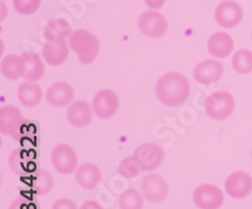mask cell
<instances>
[{"label":"cell","mask_w":252,"mask_h":209,"mask_svg":"<svg viewBox=\"0 0 252 209\" xmlns=\"http://www.w3.org/2000/svg\"><path fill=\"white\" fill-rule=\"evenodd\" d=\"M69 56V46L67 42L58 44H44L43 57L51 66H61L67 60Z\"/></svg>","instance_id":"cell-22"},{"label":"cell","mask_w":252,"mask_h":209,"mask_svg":"<svg viewBox=\"0 0 252 209\" xmlns=\"http://www.w3.org/2000/svg\"><path fill=\"white\" fill-rule=\"evenodd\" d=\"M232 67L240 75H247L252 72V51L240 49L232 57Z\"/></svg>","instance_id":"cell-25"},{"label":"cell","mask_w":252,"mask_h":209,"mask_svg":"<svg viewBox=\"0 0 252 209\" xmlns=\"http://www.w3.org/2000/svg\"><path fill=\"white\" fill-rule=\"evenodd\" d=\"M69 48L77 53L81 63H92L98 56L100 42L97 37L86 29H77L69 37Z\"/></svg>","instance_id":"cell-2"},{"label":"cell","mask_w":252,"mask_h":209,"mask_svg":"<svg viewBox=\"0 0 252 209\" xmlns=\"http://www.w3.org/2000/svg\"><path fill=\"white\" fill-rule=\"evenodd\" d=\"M80 209H103V207L101 206L98 202L91 199V201H86L85 203H82V206L80 207Z\"/></svg>","instance_id":"cell-30"},{"label":"cell","mask_w":252,"mask_h":209,"mask_svg":"<svg viewBox=\"0 0 252 209\" xmlns=\"http://www.w3.org/2000/svg\"><path fill=\"white\" fill-rule=\"evenodd\" d=\"M143 172V166H141V164L139 163V160L135 158L134 155L129 156V158L123 159L121 163L119 164V173L124 178H135L140 175Z\"/></svg>","instance_id":"cell-26"},{"label":"cell","mask_w":252,"mask_h":209,"mask_svg":"<svg viewBox=\"0 0 252 209\" xmlns=\"http://www.w3.org/2000/svg\"><path fill=\"white\" fill-rule=\"evenodd\" d=\"M71 24L63 18H56L52 19L44 28V38L47 43L49 44H58L67 42L72 35Z\"/></svg>","instance_id":"cell-16"},{"label":"cell","mask_w":252,"mask_h":209,"mask_svg":"<svg viewBox=\"0 0 252 209\" xmlns=\"http://www.w3.org/2000/svg\"><path fill=\"white\" fill-rule=\"evenodd\" d=\"M120 209H143L144 195L135 188L126 189L119 198Z\"/></svg>","instance_id":"cell-24"},{"label":"cell","mask_w":252,"mask_h":209,"mask_svg":"<svg viewBox=\"0 0 252 209\" xmlns=\"http://www.w3.org/2000/svg\"><path fill=\"white\" fill-rule=\"evenodd\" d=\"M224 190L231 198L244 199L252 193V177L246 172H233L224 181Z\"/></svg>","instance_id":"cell-11"},{"label":"cell","mask_w":252,"mask_h":209,"mask_svg":"<svg viewBox=\"0 0 252 209\" xmlns=\"http://www.w3.org/2000/svg\"><path fill=\"white\" fill-rule=\"evenodd\" d=\"M235 98L227 91L212 92L204 102V111L212 120L223 121L235 111Z\"/></svg>","instance_id":"cell-3"},{"label":"cell","mask_w":252,"mask_h":209,"mask_svg":"<svg viewBox=\"0 0 252 209\" xmlns=\"http://www.w3.org/2000/svg\"><path fill=\"white\" fill-rule=\"evenodd\" d=\"M51 161L56 172L60 174L68 175L77 170L78 156L75 149L67 144H60L52 150Z\"/></svg>","instance_id":"cell-5"},{"label":"cell","mask_w":252,"mask_h":209,"mask_svg":"<svg viewBox=\"0 0 252 209\" xmlns=\"http://www.w3.org/2000/svg\"><path fill=\"white\" fill-rule=\"evenodd\" d=\"M134 156L138 159L145 172H153L163 164L165 154L163 146L159 144L146 143L135 149Z\"/></svg>","instance_id":"cell-8"},{"label":"cell","mask_w":252,"mask_h":209,"mask_svg":"<svg viewBox=\"0 0 252 209\" xmlns=\"http://www.w3.org/2000/svg\"><path fill=\"white\" fill-rule=\"evenodd\" d=\"M235 48L232 37L226 32L213 33L208 39V52L216 58H226Z\"/></svg>","instance_id":"cell-17"},{"label":"cell","mask_w":252,"mask_h":209,"mask_svg":"<svg viewBox=\"0 0 252 209\" xmlns=\"http://www.w3.org/2000/svg\"><path fill=\"white\" fill-rule=\"evenodd\" d=\"M223 64L217 60H206L198 63L193 71V78L198 83L208 86L220 81L223 75Z\"/></svg>","instance_id":"cell-12"},{"label":"cell","mask_w":252,"mask_h":209,"mask_svg":"<svg viewBox=\"0 0 252 209\" xmlns=\"http://www.w3.org/2000/svg\"><path fill=\"white\" fill-rule=\"evenodd\" d=\"M141 193L146 201L152 203H160L169 195V184L160 174L150 173L145 175L141 181Z\"/></svg>","instance_id":"cell-4"},{"label":"cell","mask_w":252,"mask_h":209,"mask_svg":"<svg viewBox=\"0 0 252 209\" xmlns=\"http://www.w3.org/2000/svg\"><path fill=\"white\" fill-rule=\"evenodd\" d=\"M24 122L23 115L18 107L13 105H5L0 109V131L3 135L15 136L22 129Z\"/></svg>","instance_id":"cell-13"},{"label":"cell","mask_w":252,"mask_h":209,"mask_svg":"<svg viewBox=\"0 0 252 209\" xmlns=\"http://www.w3.org/2000/svg\"><path fill=\"white\" fill-rule=\"evenodd\" d=\"M144 1L150 9H154V10L160 9L165 4V0H144Z\"/></svg>","instance_id":"cell-31"},{"label":"cell","mask_w":252,"mask_h":209,"mask_svg":"<svg viewBox=\"0 0 252 209\" xmlns=\"http://www.w3.org/2000/svg\"><path fill=\"white\" fill-rule=\"evenodd\" d=\"M24 63L23 56L9 55L3 58L1 60V75L10 81H17L24 76Z\"/></svg>","instance_id":"cell-21"},{"label":"cell","mask_w":252,"mask_h":209,"mask_svg":"<svg viewBox=\"0 0 252 209\" xmlns=\"http://www.w3.org/2000/svg\"><path fill=\"white\" fill-rule=\"evenodd\" d=\"M18 98L23 106L35 107L43 100V90L35 82H24L18 89Z\"/></svg>","instance_id":"cell-20"},{"label":"cell","mask_w":252,"mask_h":209,"mask_svg":"<svg viewBox=\"0 0 252 209\" xmlns=\"http://www.w3.org/2000/svg\"><path fill=\"white\" fill-rule=\"evenodd\" d=\"M40 1L42 0H13V6L20 14L29 15L39 9Z\"/></svg>","instance_id":"cell-27"},{"label":"cell","mask_w":252,"mask_h":209,"mask_svg":"<svg viewBox=\"0 0 252 209\" xmlns=\"http://www.w3.org/2000/svg\"><path fill=\"white\" fill-rule=\"evenodd\" d=\"M251 156H252V151H251Z\"/></svg>","instance_id":"cell-32"},{"label":"cell","mask_w":252,"mask_h":209,"mask_svg":"<svg viewBox=\"0 0 252 209\" xmlns=\"http://www.w3.org/2000/svg\"><path fill=\"white\" fill-rule=\"evenodd\" d=\"M9 209H32V207L27 198L18 197L12 202V204H10Z\"/></svg>","instance_id":"cell-29"},{"label":"cell","mask_w":252,"mask_h":209,"mask_svg":"<svg viewBox=\"0 0 252 209\" xmlns=\"http://www.w3.org/2000/svg\"><path fill=\"white\" fill-rule=\"evenodd\" d=\"M101 170L96 164L83 163L76 170V181L85 189H94L101 181Z\"/></svg>","instance_id":"cell-18"},{"label":"cell","mask_w":252,"mask_h":209,"mask_svg":"<svg viewBox=\"0 0 252 209\" xmlns=\"http://www.w3.org/2000/svg\"><path fill=\"white\" fill-rule=\"evenodd\" d=\"M94 114L92 105H90L85 100H77L73 101L67 110V120L69 121L72 126L82 129L91 123Z\"/></svg>","instance_id":"cell-14"},{"label":"cell","mask_w":252,"mask_h":209,"mask_svg":"<svg viewBox=\"0 0 252 209\" xmlns=\"http://www.w3.org/2000/svg\"><path fill=\"white\" fill-rule=\"evenodd\" d=\"M155 95L164 106H181L190 95V83L188 78L179 72H168L158 80Z\"/></svg>","instance_id":"cell-1"},{"label":"cell","mask_w":252,"mask_h":209,"mask_svg":"<svg viewBox=\"0 0 252 209\" xmlns=\"http://www.w3.org/2000/svg\"><path fill=\"white\" fill-rule=\"evenodd\" d=\"M139 29L144 35L149 38H160L166 34L169 24L161 13L155 10H148L139 18Z\"/></svg>","instance_id":"cell-7"},{"label":"cell","mask_w":252,"mask_h":209,"mask_svg":"<svg viewBox=\"0 0 252 209\" xmlns=\"http://www.w3.org/2000/svg\"><path fill=\"white\" fill-rule=\"evenodd\" d=\"M120 106V100L116 92L105 89L98 91L92 98V109L100 119H110L116 115Z\"/></svg>","instance_id":"cell-9"},{"label":"cell","mask_w":252,"mask_h":209,"mask_svg":"<svg viewBox=\"0 0 252 209\" xmlns=\"http://www.w3.org/2000/svg\"><path fill=\"white\" fill-rule=\"evenodd\" d=\"M24 63H26V69H24L23 78L27 82H35L43 78L46 67H44L43 60L40 56L34 52H26L23 53Z\"/></svg>","instance_id":"cell-19"},{"label":"cell","mask_w":252,"mask_h":209,"mask_svg":"<svg viewBox=\"0 0 252 209\" xmlns=\"http://www.w3.org/2000/svg\"><path fill=\"white\" fill-rule=\"evenodd\" d=\"M53 186H55V179L48 170H35L32 179V189L34 190L35 194L47 195L52 192Z\"/></svg>","instance_id":"cell-23"},{"label":"cell","mask_w":252,"mask_h":209,"mask_svg":"<svg viewBox=\"0 0 252 209\" xmlns=\"http://www.w3.org/2000/svg\"><path fill=\"white\" fill-rule=\"evenodd\" d=\"M52 209H80L77 207V204L72 199L68 198H62V199H58L57 202H55V204L52 206Z\"/></svg>","instance_id":"cell-28"},{"label":"cell","mask_w":252,"mask_h":209,"mask_svg":"<svg viewBox=\"0 0 252 209\" xmlns=\"http://www.w3.org/2000/svg\"><path fill=\"white\" fill-rule=\"evenodd\" d=\"M46 100L51 106L64 107L75 100V90L69 83L60 81L47 90Z\"/></svg>","instance_id":"cell-15"},{"label":"cell","mask_w":252,"mask_h":209,"mask_svg":"<svg viewBox=\"0 0 252 209\" xmlns=\"http://www.w3.org/2000/svg\"><path fill=\"white\" fill-rule=\"evenodd\" d=\"M193 202L199 209H220L224 203V194L213 184H202L193 192Z\"/></svg>","instance_id":"cell-6"},{"label":"cell","mask_w":252,"mask_h":209,"mask_svg":"<svg viewBox=\"0 0 252 209\" xmlns=\"http://www.w3.org/2000/svg\"><path fill=\"white\" fill-rule=\"evenodd\" d=\"M244 18V9L237 1L224 0L217 5L215 10V19L222 28L231 29L237 27Z\"/></svg>","instance_id":"cell-10"}]
</instances>
